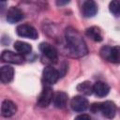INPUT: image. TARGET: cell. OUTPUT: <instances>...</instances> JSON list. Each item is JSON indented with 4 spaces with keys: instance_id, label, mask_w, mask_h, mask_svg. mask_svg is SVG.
<instances>
[{
    "instance_id": "cell-1",
    "label": "cell",
    "mask_w": 120,
    "mask_h": 120,
    "mask_svg": "<svg viewBox=\"0 0 120 120\" xmlns=\"http://www.w3.org/2000/svg\"><path fill=\"white\" fill-rule=\"evenodd\" d=\"M66 40L68 48L73 56L81 57L88 52L86 44L81 36V34L72 27H68L66 29Z\"/></svg>"
},
{
    "instance_id": "cell-2",
    "label": "cell",
    "mask_w": 120,
    "mask_h": 120,
    "mask_svg": "<svg viewBox=\"0 0 120 120\" xmlns=\"http://www.w3.org/2000/svg\"><path fill=\"white\" fill-rule=\"evenodd\" d=\"M99 53L102 59L111 63L120 64V46H103Z\"/></svg>"
},
{
    "instance_id": "cell-3",
    "label": "cell",
    "mask_w": 120,
    "mask_h": 120,
    "mask_svg": "<svg viewBox=\"0 0 120 120\" xmlns=\"http://www.w3.org/2000/svg\"><path fill=\"white\" fill-rule=\"evenodd\" d=\"M61 76V73L53 67L48 66L43 69L42 72V82L46 86H50L52 84H54L59 77Z\"/></svg>"
},
{
    "instance_id": "cell-4",
    "label": "cell",
    "mask_w": 120,
    "mask_h": 120,
    "mask_svg": "<svg viewBox=\"0 0 120 120\" xmlns=\"http://www.w3.org/2000/svg\"><path fill=\"white\" fill-rule=\"evenodd\" d=\"M39 50L44 58H46L51 63H55L58 59V52L57 50L47 42H42L39 44Z\"/></svg>"
},
{
    "instance_id": "cell-5",
    "label": "cell",
    "mask_w": 120,
    "mask_h": 120,
    "mask_svg": "<svg viewBox=\"0 0 120 120\" xmlns=\"http://www.w3.org/2000/svg\"><path fill=\"white\" fill-rule=\"evenodd\" d=\"M16 33L18 36L22 37V38H27L31 39H37L38 37V33L36 30L35 27L29 24H20L16 28Z\"/></svg>"
},
{
    "instance_id": "cell-6",
    "label": "cell",
    "mask_w": 120,
    "mask_h": 120,
    "mask_svg": "<svg viewBox=\"0 0 120 120\" xmlns=\"http://www.w3.org/2000/svg\"><path fill=\"white\" fill-rule=\"evenodd\" d=\"M53 95L52 88L50 86H45L37 99V104L39 107H47L52 101Z\"/></svg>"
},
{
    "instance_id": "cell-7",
    "label": "cell",
    "mask_w": 120,
    "mask_h": 120,
    "mask_svg": "<svg viewBox=\"0 0 120 120\" xmlns=\"http://www.w3.org/2000/svg\"><path fill=\"white\" fill-rule=\"evenodd\" d=\"M1 59L4 62L17 65L22 64L24 62L23 54H21L19 52H13L11 51H4L1 54Z\"/></svg>"
},
{
    "instance_id": "cell-8",
    "label": "cell",
    "mask_w": 120,
    "mask_h": 120,
    "mask_svg": "<svg viewBox=\"0 0 120 120\" xmlns=\"http://www.w3.org/2000/svg\"><path fill=\"white\" fill-rule=\"evenodd\" d=\"M88 100L82 96H75L70 101V107L74 112H82L88 108Z\"/></svg>"
},
{
    "instance_id": "cell-9",
    "label": "cell",
    "mask_w": 120,
    "mask_h": 120,
    "mask_svg": "<svg viewBox=\"0 0 120 120\" xmlns=\"http://www.w3.org/2000/svg\"><path fill=\"white\" fill-rule=\"evenodd\" d=\"M98 12V6L94 0H85L82 6V13L84 17H94Z\"/></svg>"
},
{
    "instance_id": "cell-10",
    "label": "cell",
    "mask_w": 120,
    "mask_h": 120,
    "mask_svg": "<svg viewBox=\"0 0 120 120\" xmlns=\"http://www.w3.org/2000/svg\"><path fill=\"white\" fill-rule=\"evenodd\" d=\"M17 112V106L16 104L9 100V99H5L2 102L1 105V114L4 117H11L13 116Z\"/></svg>"
},
{
    "instance_id": "cell-11",
    "label": "cell",
    "mask_w": 120,
    "mask_h": 120,
    "mask_svg": "<svg viewBox=\"0 0 120 120\" xmlns=\"http://www.w3.org/2000/svg\"><path fill=\"white\" fill-rule=\"evenodd\" d=\"M101 112L102 115L105 116L106 118H112V117H114L115 112H116V106L111 100H107L105 102H101L100 103V112Z\"/></svg>"
},
{
    "instance_id": "cell-12",
    "label": "cell",
    "mask_w": 120,
    "mask_h": 120,
    "mask_svg": "<svg viewBox=\"0 0 120 120\" xmlns=\"http://www.w3.org/2000/svg\"><path fill=\"white\" fill-rule=\"evenodd\" d=\"M7 21L9 23H16L22 20L23 18V13L22 11L16 8V7H11L8 8V12H7Z\"/></svg>"
},
{
    "instance_id": "cell-13",
    "label": "cell",
    "mask_w": 120,
    "mask_h": 120,
    "mask_svg": "<svg viewBox=\"0 0 120 120\" xmlns=\"http://www.w3.org/2000/svg\"><path fill=\"white\" fill-rule=\"evenodd\" d=\"M110 91V86L104 82H97L93 85V93L98 97V98H103L108 95Z\"/></svg>"
},
{
    "instance_id": "cell-14",
    "label": "cell",
    "mask_w": 120,
    "mask_h": 120,
    "mask_svg": "<svg viewBox=\"0 0 120 120\" xmlns=\"http://www.w3.org/2000/svg\"><path fill=\"white\" fill-rule=\"evenodd\" d=\"M0 78L3 83L10 82L14 78V68L10 66H3L0 69Z\"/></svg>"
},
{
    "instance_id": "cell-15",
    "label": "cell",
    "mask_w": 120,
    "mask_h": 120,
    "mask_svg": "<svg viewBox=\"0 0 120 120\" xmlns=\"http://www.w3.org/2000/svg\"><path fill=\"white\" fill-rule=\"evenodd\" d=\"M52 102H53V105L58 109L65 108L67 106V103H68V95H67V93L62 92V91L56 92L53 95Z\"/></svg>"
},
{
    "instance_id": "cell-16",
    "label": "cell",
    "mask_w": 120,
    "mask_h": 120,
    "mask_svg": "<svg viewBox=\"0 0 120 120\" xmlns=\"http://www.w3.org/2000/svg\"><path fill=\"white\" fill-rule=\"evenodd\" d=\"M85 35L91 38L92 40L96 41V42H100L102 41L103 38H102V34H101V30L98 27V26H91L88 27L85 31Z\"/></svg>"
},
{
    "instance_id": "cell-17",
    "label": "cell",
    "mask_w": 120,
    "mask_h": 120,
    "mask_svg": "<svg viewBox=\"0 0 120 120\" xmlns=\"http://www.w3.org/2000/svg\"><path fill=\"white\" fill-rule=\"evenodd\" d=\"M14 49L21 54H28L32 51V46L29 43L18 40L14 43Z\"/></svg>"
},
{
    "instance_id": "cell-18",
    "label": "cell",
    "mask_w": 120,
    "mask_h": 120,
    "mask_svg": "<svg viewBox=\"0 0 120 120\" xmlns=\"http://www.w3.org/2000/svg\"><path fill=\"white\" fill-rule=\"evenodd\" d=\"M77 90H78V92H80L83 95L89 96L93 93V85L91 84L90 82L85 81V82H82L77 85Z\"/></svg>"
},
{
    "instance_id": "cell-19",
    "label": "cell",
    "mask_w": 120,
    "mask_h": 120,
    "mask_svg": "<svg viewBox=\"0 0 120 120\" xmlns=\"http://www.w3.org/2000/svg\"><path fill=\"white\" fill-rule=\"evenodd\" d=\"M109 10L113 16L119 17L120 16V0H112L109 5Z\"/></svg>"
},
{
    "instance_id": "cell-20",
    "label": "cell",
    "mask_w": 120,
    "mask_h": 120,
    "mask_svg": "<svg viewBox=\"0 0 120 120\" xmlns=\"http://www.w3.org/2000/svg\"><path fill=\"white\" fill-rule=\"evenodd\" d=\"M90 111L93 112V113H97V112H100V102L98 103H93L91 106H90Z\"/></svg>"
},
{
    "instance_id": "cell-21",
    "label": "cell",
    "mask_w": 120,
    "mask_h": 120,
    "mask_svg": "<svg viewBox=\"0 0 120 120\" xmlns=\"http://www.w3.org/2000/svg\"><path fill=\"white\" fill-rule=\"evenodd\" d=\"M69 1H70V0H56V5L59 6V7H61V6H65V5L68 4Z\"/></svg>"
},
{
    "instance_id": "cell-22",
    "label": "cell",
    "mask_w": 120,
    "mask_h": 120,
    "mask_svg": "<svg viewBox=\"0 0 120 120\" xmlns=\"http://www.w3.org/2000/svg\"><path fill=\"white\" fill-rule=\"evenodd\" d=\"M76 119H91V116L90 115H88V114H80V115H78V116H76Z\"/></svg>"
},
{
    "instance_id": "cell-23",
    "label": "cell",
    "mask_w": 120,
    "mask_h": 120,
    "mask_svg": "<svg viewBox=\"0 0 120 120\" xmlns=\"http://www.w3.org/2000/svg\"><path fill=\"white\" fill-rule=\"evenodd\" d=\"M1 1H2V2H4V1H6V0H1Z\"/></svg>"
}]
</instances>
